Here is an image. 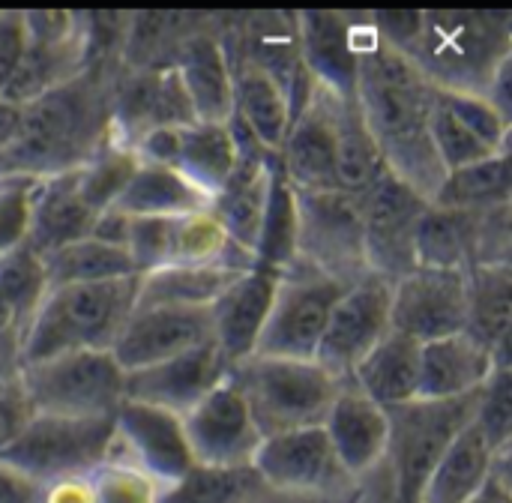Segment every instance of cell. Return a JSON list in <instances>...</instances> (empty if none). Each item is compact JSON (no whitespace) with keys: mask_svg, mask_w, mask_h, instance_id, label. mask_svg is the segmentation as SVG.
Here are the masks:
<instances>
[{"mask_svg":"<svg viewBox=\"0 0 512 503\" xmlns=\"http://www.w3.org/2000/svg\"><path fill=\"white\" fill-rule=\"evenodd\" d=\"M510 345L489 351L465 333L420 345V387L417 399H462L480 393L492 378Z\"/></svg>","mask_w":512,"mask_h":503,"instance_id":"obj_25","label":"cell"},{"mask_svg":"<svg viewBox=\"0 0 512 503\" xmlns=\"http://www.w3.org/2000/svg\"><path fill=\"white\" fill-rule=\"evenodd\" d=\"M225 378L243 396L261 438L321 426L333 396L342 387L315 360L264 354H252L228 366Z\"/></svg>","mask_w":512,"mask_h":503,"instance_id":"obj_5","label":"cell"},{"mask_svg":"<svg viewBox=\"0 0 512 503\" xmlns=\"http://www.w3.org/2000/svg\"><path fill=\"white\" fill-rule=\"evenodd\" d=\"M33 417L30 405L21 396V387H6L0 390V453L18 438V432L27 426V420Z\"/></svg>","mask_w":512,"mask_h":503,"instance_id":"obj_51","label":"cell"},{"mask_svg":"<svg viewBox=\"0 0 512 503\" xmlns=\"http://www.w3.org/2000/svg\"><path fill=\"white\" fill-rule=\"evenodd\" d=\"M237 276L240 270L219 267V264H171L138 279L135 306L141 309H150V306L210 309Z\"/></svg>","mask_w":512,"mask_h":503,"instance_id":"obj_33","label":"cell"},{"mask_svg":"<svg viewBox=\"0 0 512 503\" xmlns=\"http://www.w3.org/2000/svg\"><path fill=\"white\" fill-rule=\"evenodd\" d=\"M477 402L480 393L462 399H414L387 408L390 444L384 468L393 480L399 501L417 503L438 459L459 438V432L471 426Z\"/></svg>","mask_w":512,"mask_h":503,"instance_id":"obj_7","label":"cell"},{"mask_svg":"<svg viewBox=\"0 0 512 503\" xmlns=\"http://www.w3.org/2000/svg\"><path fill=\"white\" fill-rule=\"evenodd\" d=\"M414 261L429 270L468 273L474 267V216L429 201L414 237Z\"/></svg>","mask_w":512,"mask_h":503,"instance_id":"obj_35","label":"cell"},{"mask_svg":"<svg viewBox=\"0 0 512 503\" xmlns=\"http://www.w3.org/2000/svg\"><path fill=\"white\" fill-rule=\"evenodd\" d=\"M408 57L438 90L486 96L498 72L512 63V12L423 9Z\"/></svg>","mask_w":512,"mask_h":503,"instance_id":"obj_3","label":"cell"},{"mask_svg":"<svg viewBox=\"0 0 512 503\" xmlns=\"http://www.w3.org/2000/svg\"><path fill=\"white\" fill-rule=\"evenodd\" d=\"M129 219L150 216V219H183L189 213H201L210 207V198L192 186L180 171L165 165H144L138 162L132 180L126 183L123 195L114 204Z\"/></svg>","mask_w":512,"mask_h":503,"instance_id":"obj_32","label":"cell"},{"mask_svg":"<svg viewBox=\"0 0 512 503\" xmlns=\"http://www.w3.org/2000/svg\"><path fill=\"white\" fill-rule=\"evenodd\" d=\"M21 333L0 336V390L15 387L21 378Z\"/></svg>","mask_w":512,"mask_h":503,"instance_id":"obj_55","label":"cell"},{"mask_svg":"<svg viewBox=\"0 0 512 503\" xmlns=\"http://www.w3.org/2000/svg\"><path fill=\"white\" fill-rule=\"evenodd\" d=\"M171 66L183 84V93L198 123H228L231 96V57L213 24H204L180 39Z\"/></svg>","mask_w":512,"mask_h":503,"instance_id":"obj_24","label":"cell"},{"mask_svg":"<svg viewBox=\"0 0 512 503\" xmlns=\"http://www.w3.org/2000/svg\"><path fill=\"white\" fill-rule=\"evenodd\" d=\"M512 267L483 264L465 273V336L489 351L510 345Z\"/></svg>","mask_w":512,"mask_h":503,"instance_id":"obj_31","label":"cell"},{"mask_svg":"<svg viewBox=\"0 0 512 503\" xmlns=\"http://www.w3.org/2000/svg\"><path fill=\"white\" fill-rule=\"evenodd\" d=\"M348 384L384 411L414 402L420 387V345L390 330L360 360Z\"/></svg>","mask_w":512,"mask_h":503,"instance_id":"obj_29","label":"cell"},{"mask_svg":"<svg viewBox=\"0 0 512 503\" xmlns=\"http://www.w3.org/2000/svg\"><path fill=\"white\" fill-rule=\"evenodd\" d=\"M228 57H231V96H234L231 120H237L270 156H276L294 123L291 96L282 90L276 78H270L246 57L234 51H228Z\"/></svg>","mask_w":512,"mask_h":503,"instance_id":"obj_26","label":"cell"},{"mask_svg":"<svg viewBox=\"0 0 512 503\" xmlns=\"http://www.w3.org/2000/svg\"><path fill=\"white\" fill-rule=\"evenodd\" d=\"M426 207L429 201L393 171H384L360 195L366 264L375 276L396 282L417 267L414 237Z\"/></svg>","mask_w":512,"mask_h":503,"instance_id":"obj_13","label":"cell"},{"mask_svg":"<svg viewBox=\"0 0 512 503\" xmlns=\"http://www.w3.org/2000/svg\"><path fill=\"white\" fill-rule=\"evenodd\" d=\"M198 123L174 66L120 69L111 96V138L132 144L156 126Z\"/></svg>","mask_w":512,"mask_h":503,"instance_id":"obj_17","label":"cell"},{"mask_svg":"<svg viewBox=\"0 0 512 503\" xmlns=\"http://www.w3.org/2000/svg\"><path fill=\"white\" fill-rule=\"evenodd\" d=\"M42 261V276L45 288H63V285H93V282H114V279H129L135 276L132 261L126 249L99 243L93 237L66 243Z\"/></svg>","mask_w":512,"mask_h":503,"instance_id":"obj_37","label":"cell"},{"mask_svg":"<svg viewBox=\"0 0 512 503\" xmlns=\"http://www.w3.org/2000/svg\"><path fill=\"white\" fill-rule=\"evenodd\" d=\"M276 270L267 267H252L240 273L210 306V333L213 345L222 354L228 366L246 360L255 354L258 339L264 333V324L273 309V297L279 288Z\"/></svg>","mask_w":512,"mask_h":503,"instance_id":"obj_22","label":"cell"},{"mask_svg":"<svg viewBox=\"0 0 512 503\" xmlns=\"http://www.w3.org/2000/svg\"><path fill=\"white\" fill-rule=\"evenodd\" d=\"M174 264H219L231 270H252L255 258L234 246L210 210L177 219L174 228Z\"/></svg>","mask_w":512,"mask_h":503,"instance_id":"obj_42","label":"cell"},{"mask_svg":"<svg viewBox=\"0 0 512 503\" xmlns=\"http://www.w3.org/2000/svg\"><path fill=\"white\" fill-rule=\"evenodd\" d=\"M120 60L90 63L81 75L21 108L15 141L0 153V177H54L81 168L111 138V96Z\"/></svg>","mask_w":512,"mask_h":503,"instance_id":"obj_2","label":"cell"},{"mask_svg":"<svg viewBox=\"0 0 512 503\" xmlns=\"http://www.w3.org/2000/svg\"><path fill=\"white\" fill-rule=\"evenodd\" d=\"M432 144H435L438 162H441V168L447 174L495 156V150H489L474 132H468L456 120V114L441 102V90H438V102H435V111H432Z\"/></svg>","mask_w":512,"mask_h":503,"instance_id":"obj_45","label":"cell"},{"mask_svg":"<svg viewBox=\"0 0 512 503\" xmlns=\"http://www.w3.org/2000/svg\"><path fill=\"white\" fill-rule=\"evenodd\" d=\"M441 102L489 150H495V153L510 150V120L489 102V96H483V93H450V90H441Z\"/></svg>","mask_w":512,"mask_h":503,"instance_id":"obj_47","label":"cell"},{"mask_svg":"<svg viewBox=\"0 0 512 503\" xmlns=\"http://www.w3.org/2000/svg\"><path fill=\"white\" fill-rule=\"evenodd\" d=\"M468 503H512V483H510V456H504L495 468V474L486 480V486L471 498Z\"/></svg>","mask_w":512,"mask_h":503,"instance_id":"obj_56","label":"cell"},{"mask_svg":"<svg viewBox=\"0 0 512 503\" xmlns=\"http://www.w3.org/2000/svg\"><path fill=\"white\" fill-rule=\"evenodd\" d=\"M225 375H228V363L222 360L216 345L207 342L165 363L126 372V399L183 417L219 381H225Z\"/></svg>","mask_w":512,"mask_h":503,"instance_id":"obj_21","label":"cell"},{"mask_svg":"<svg viewBox=\"0 0 512 503\" xmlns=\"http://www.w3.org/2000/svg\"><path fill=\"white\" fill-rule=\"evenodd\" d=\"M180 423L192 462L204 468H252L264 441L243 396L228 378L189 408Z\"/></svg>","mask_w":512,"mask_h":503,"instance_id":"obj_14","label":"cell"},{"mask_svg":"<svg viewBox=\"0 0 512 503\" xmlns=\"http://www.w3.org/2000/svg\"><path fill=\"white\" fill-rule=\"evenodd\" d=\"M276 165L297 192H333L336 180V96L315 84L309 102L294 117Z\"/></svg>","mask_w":512,"mask_h":503,"instance_id":"obj_20","label":"cell"},{"mask_svg":"<svg viewBox=\"0 0 512 503\" xmlns=\"http://www.w3.org/2000/svg\"><path fill=\"white\" fill-rule=\"evenodd\" d=\"M360 27H363V12H339V9L297 12L300 60L312 84L342 99H351L357 93Z\"/></svg>","mask_w":512,"mask_h":503,"instance_id":"obj_18","label":"cell"},{"mask_svg":"<svg viewBox=\"0 0 512 503\" xmlns=\"http://www.w3.org/2000/svg\"><path fill=\"white\" fill-rule=\"evenodd\" d=\"M390 330L417 345L465 330V273L414 267L393 282Z\"/></svg>","mask_w":512,"mask_h":503,"instance_id":"obj_15","label":"cell"},{"mask_svg":"<svg viewBox=\"0 0 512 503\" xmlns=\"http://www.w3.org/2000/svg\"><path fill=\"white\" fill-rule=\"evenodd\" d=\"M264 489L252 468L192 465L177 483L159 492V503H249Z\"/></svg>","mask_w":512,"mask_h":503,"instance_id":"obj_41","label":"cell"},{"mask_svg":"<svg viewBox=\"0 0 512 503\" xmlns=\"http://www.w3.org/2000/svg\"><path fill=\"white\" fill-rule=\"evenodd\" d=\"M135 168H138L135 153H132L126 144L108 138V141H105V144H102V147L75 171V177H78V195H81L84 204L99 216L102 210H108V207L117 204V198L123 195V189H126V183L132 180Z\"/></svg>","mask_w":512,"mask_h":503,"instance_id":"obj_43","label":"cell"},{"mask_svg":"<svg viewBox=\"0 0 512 503\" xmlns=\"http://www.w3.org/2000/svg\"><path fill=\"white\" fill-rule=\"evenodd\" d=\"M138 276L45 288L21 333V366L72 351H111L135 309Z\"/></svg>","mask_w":512,"mask_h":503,"instance_id":"obj_4","label":"cell"},{"mask_svg":"<svg viewBox=\"0 0 512 503\" xmlns=\"http://www.w3.org/2000/svg\"><path fill=\"white\" fill-rule=\"evenodd\" d=\"M39 492L42 489L30 477L0 462V503H39Z\"/></svg>","mask_w":512,"mask_h":503,"instance_id":"obj_52","label":"cell"},{"mask_svg":"<svg viewBox=\"0 0 512 503\" xmlns=\"http://www.w3.org/2000/svg\"><path fill=\"white\" fill-rule=\"evenodd\" d=\"M321 429L339 459V465L360 483L375 474L387 459L390 423L387 411L369 402L351 384H342L333 396Z\"/></svg>","mask_w":512,"mask_h":503,"instance_id":"obj_23","label":"cell"},{"mask_svg":"<svg viewBox=\"0 0 512 503\" xmlns=\"http://www.w3.org/2000/svg\"><path fill=\"white\" fill-rule=\"evenodd\" d=\"M297 261V189L273 162L264 219L255 243V264L267 270H288Z\"/></svg>","mask_w":512,"mask_h":503,"instance_id":"obj_39","label":"cell"},{"mask_svg":"<svg viewBox=\"0 0 512 503\" xmlns=\"http://www.w3.org/2000/svg\"><path fill=\"white\" fill-rule=\"evenodd\" d=\"M108 459L129 462L162 489L177 483L195 462L180 417L123 399L114 414V444Z\"/></svg>","mask_w":512,"mask_h":503,"instance_id":"obj_16","label":"cell"},{"mask_svg":"<svg viewBox=\"0 0 512 503\" xmlns=\"http://www.w3.org/2000/svg\"><path fill=\"white\" fill-rule=\"evenodd\" d=\"M512 201L510 150L495 153L468 168L450 171L435 192L432 204L447 210H489Z\"/></svg>","mask_w":512,"mask_h":503,"instance_id":"obj_38","label":"cell"},{"mask_svg":"<svg viewBox=\"0 0 512 503\" xmlns=\"http://www.w3.org/2000/svg\"><path fill=\"white\" fill-rule=\"evenodd\" d=\"M159 492V483L120 459H108L90 474L93 503H159Z\"/></svg>","mask_w":512,"mask_h":503,"instance_id":"obj_48","label":"cell"},{"mask_svg":"<svg viewBox=\"0 0 512 503\" xmlns=\"http://www.w3.org/2000/svg\"><path fill=\"white\" fill-rule=\"evenodd\" d=\"M510 354L498 360L492 378L486 381V387L480 390V402H477V414H474V426L486 435V441L498 450V453H510L512 450V393H510Z\"/></svg>","mask_w":512,"mask_h":503,"instance_id":"obj_44","label":"cell"},{"mask_svg":"<svg viewBox=\"0 0 512 503\" xmlns=\"http://www.w3.org/2000/svg\"><path fill=\"white\" fill-rule=\"evenodd\" d=\"M114 444V417L66 420L33 414L18 438L0 453V462L30 477L39 489L57 480L87 477L108 462Z\"/></svg>","mask_w":512,"mask_h":503,"instance_id":"obj_8","label":"cell"},{"mask_svg":"<svg viewBox=\"0 0 512 503\" xmlns=\"http://www.w3.org/2000/svg\"><path fill=\"white\" fill-rule=\"evenodd\" d=\"M348 285L294 261L279 276L270 318L258 339L255 354L285 357V360H315L327 318Z\"/></svg>","mask_w":512,"mask_h":503,"instance_id":"obj_9","label":"cell"},{"mask_svg":"<svg viewBox=\"0 0 512 503\" xmlns=\"http://www.w3.org/2000/svg\"><path fill=\"white\" fill-rule=\"evenodd\" d=\"M126 234H129V216L120 213L117 207H108L96 216L93 228H90V237L99 240V243H108V246H120L126 249Z\"/></svg>","mask_w":512,"mask_h":503,"instance_id":"obj_53","label":"cell"},{"mask_svg":"<svg viewBox=\"0 0 512 503\" xmlns=\"http://www.w3.org/2000/svg\"><path fill=\"white\" fill-rule=\"evenodd\" d=\"M174 228L177 219H150V216L129 219L126 255L138 279L174 264Z\"/></svg>","mask_w":512,"mask_h":503,"instance_id":"obj_46","label":"cell"},{"mask_svg":"<svg viewBox=\"0 0 512 503\" xmlns=\"http://www.w3.org/2000/svg\"><path fill=\"white\" fill-rule=\"evenodd\" d=\"M24 48H27V30H24L21 12L0 9V93L9 84Z\"/></svg>","mask_w":512,"mask_h":503,"instance_id":"obj_50","label":"cell"},{"mask_svg":"<svg viewBox=\"0 0 512 503\" xmlns=\"http://www.w3.org/2000/svg\"><path fill=\"white\" fill-rule=\"evenodd\" d=\"M84 69H87V42H84V18H81V30L63 42L27 39V48L12 72L9 84L3 87L0 99L24 108L33 99L45 96L48 90L81 75Z\"/></svg>","mask_w":512,"mask_h":503,"instance_id":"obj_30","label":"cell"},{"mask_svg":"<svg viewBox=\"0 0 512 503\" xmlns=\"http://www.w3.org/2000/svg\"><path fill=\"white\" fill-rule=\"evenodd\" d=\"M297 261L351 285L369 276L360 195L297 192Z\"/></svg>","mask_w":512,"mask_h":503,"instance_id":"obj_11","label":"cell"},{"mask_svg":"<svg viewBox=\"0 0 512 503\" xmlns=\"http://www.w3.org/2000/svg\"><path fill=\"white\" fill-rule=\"evenodd\" d=\"M213 342L210 309H168V306H135L120 336L111 345L114 360L123 372H138L201 345Z\"/></svg>","mask_w":512,"mask_h":503,"instance_id":"obj_19","label":"cell"},{"mask_svg":"<svg viewBox=\"0 0 512 503\" xmlns=\"http://www.w3.org/2000/svg\"><path fill=\"white\" fill-rule=\"evenodd\" d=\"M390 297L393 282L369 273L351 282L336 300L315 351V363L336 384H348L360 360L390 333Z\"/></svg>","mask_w":512,"mask_h":503,"instance_id":"obj_12","label":"cell"},{"mask_svg":"<svg viewBox=\"0 0 512 503\" xmlns=\"http://www.w3.org/2000/svg\"><path fill=\"white\" fill-rule=\"evenodd\" d=\"M252 471L273 492L327 503H357L360 483L339 465L321 426L264 438Z\"/></svg>","mask_w":512,"mask_h":503,"instance_id":"obj_10","label":"cell"},{"mask_svg":"<svg viewBox=\"0 0 512 503\" xmlns=\"http://www.w3.org/2000/svg\"><path fill=\"white\" fill-rule=\"evenodd\" d=\"M237 165V144L231 123H189L177 132L174 171L213 198Z\"/></svg>","mask_w":512,"mask_h":503,"instance_id":"obj_34","label":"cell"},{"mask_svg":"<svg viewBox=\"0 0 512 503\" xmlns=\"http://www.w3.org/2000/svg\"><path fill=\"white\" fill-rule=\"evenodd\" d=\"M387 171L384 156L357 108V99L336 96V180L348 195H363Z\"/></svg>","mask_w":512,"mask_h":503,"instance_id":"obj_36","label":"cell"},{"mask_svg":"<svg viewBox=\"0 0 512 503\" xmlns=\"http://www.w3.org/2000/svg\"><path fill=\"white\" fill-rule=\"evenodd\" d=\"M504 456L510 453H498L471 420V426H465L438 459L417 503H468L486 486Z\"/></svg>","mask_w":512,"mask_h":503,"instance_id":"obj_28","label":"cell"},{"mask_svg":"<svg viewBox=\"0 0 512 503\" xmlns=\"http://www.w3.org/2000/svg\"><path fill=\"white\" fill-rule=\"evenodd\" d=\"M39 503H93L90 495V474L87 477H72V480H57L42 486Z\"/></svg>","mask_w":512,"mask_h":503,"instance_id":"obj_54","label":"cell"},{"mask_svg":"<svg viewBox=\"0 0 512 503\" xmlns=\"http://www.w3.org/2000/svg\"><path fill=\"white\" fill-rule=\"evenodd\" d=\"M33 192V177H0V255L27 243Z\"/></svg>","mask_w":512,"mask_h":503,"instance_id":"obj_49","label":"cell"},{"mask_svg":"<svg viewBox=\"0 0 512 503\" xmlns=\"http://www.w3.org/2000/svg\"><path fill=\"white\" fill-rule=\"evenodd\" d=\"M78 168L42 177L36 180L33 192V213H30V231H27V249L33 255H48L66 243L90 237V228L96 222V213L84 204L78 195Z\"/></svg>","mask_w":512,"mask_h":503,"instance_id":"obj_27","label":"cell"},{"mask_svg":"<svg viewBox=\"0 0 512 503\" xmlns=\"http://www.w3.org/2000/svg\"><path fill=\"white\" fill-rule=\"evenodd\" d=\"M45 294L42 261L27 246L0 255V336L24 333Z\"/></svg>","mask_w":512,"mask_h":503,"instance_id":"obj_40","label":"cell"},{"mask_svg":"<svg viewBox=\"0 0 512 503\" xmlns=\"http://www.w3.org/2000/svg\"><path fill=\"white\" fill-rule=\"evenodd\" d=\"M18 387L33 414L105 420L126 399V372L111 351H72L24 366Z\"/></svg>","mask_w":512,"mask_h":503,"instance_id":"obj_6","label":"cell"},{"mask_svg":"<svg viewBox=\"0 0 512 503\" xmlns=\"http://www.w3.org/2000/svg\"><path fill=\"white\" fill-rule=\"evenodd\" d=\"M354 99L384 156L387 171L432 201L447 177L432 144V111L438 102V87L408 54L378 39L369 12H363L360 27Z\"/></svg>","mask_w":512,"mask_h":503,"instance_id":"obj_1","label":"cell"},{"mask_svg":"<svg viewBox=\"0 0 512 503\" xmlns=\"http://www.w3.org/2000/svg\"><path fill=\"white\" fill-rule=\"evenodd\" d=\"M249 503H327L315 501V498H303V495H285V492H273V489H261Z\"/></svg>","mask_w":512,"mask_h":503,"instance_id":"obj_57","label":"cell"}]
</instances>
